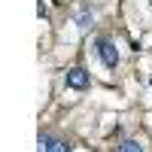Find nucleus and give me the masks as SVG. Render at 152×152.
Returning a JSON list of instances; mask_svg holds the SVG:
<instances>
[{
	"label": "nucleus",
	"mask_w": 152,
	"mask_h": 152,
	"mask_svg": "<svg viewBox=\"0 0 152 152\" xmlns=\"http://www.w3.org/2000/svg\"><path fill=\"white\" fill-rule=\"evenodd\" d=\"M94 46H97V58L104 61V67L116 70V64H119V52H116V43H113V40H107V37H100V40H97Z\"/></svg>",
	"instance_id": "f257e3e1"
},
{
	"label": "nucleus",
	"mask_w": 152,
	"mask_h": 152,
	"mask_svg": "<svg viewBox=\"0 0 152 152\" xmlns=\"http://www.w3.org/2000/svg\"><path fill=\"white\" fill-rule=\"evenodd\" d=\"M40 152H70V143L52 134H40Z\"/></svg>",
	"instance_id": "f03ea898"
},
{
	"label": "nucleus",
	"mask_w": 152,
	"mask_h": 152,
	"mask_svg": "<svg viewBox=\"0 0 152 152\" xmlns=\"http://www.w3.org/2000/svg\"><path fill=\"white\" fill-rule=\"evenodd\" d=\"M64 82H67V88H88L91 76H88V70H82V67H73V70H67Z\"/></svg>",
	"instance_id": "7ed1b4c3"
},
{
	"label": "nucleus",
	"mask_w": 152,
	"mask_h": 152,
	"mask_svg": "<svg viewBox=\"0 0 152 152\" xmlns=\"http://www.w3.org/2000/svg\"><path fill=\"white\" fill-rule=\"evenodd\" d=\"M119 152H143V146L137 140H125V143H119Z\"/></svg>",
	"instance_id": "20e7f679"
},
{
	"label": "nucleus",
	"mask_w": 152,
	"mask_h": 152,
	"mask_svg": "<svg viewBox=\"0 0 152 152\" xmlns=\"http://www.w3.org/2000/svg\"><path fill=\"white\" fill-rule=\"evenodd\" d=\"M149 3H152V0H149Z\"/></svg>",
	"instance_id": "39448f33"
}]
</instances>
